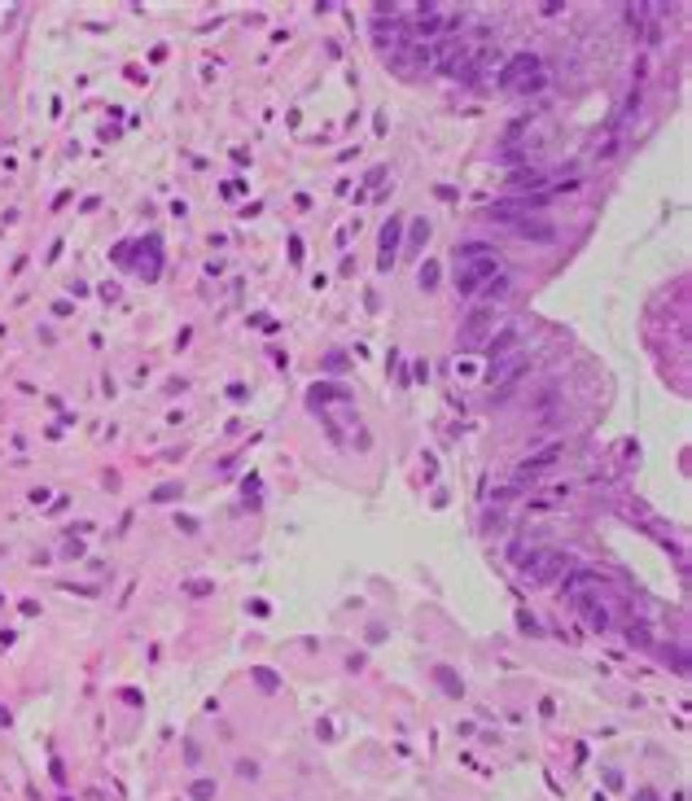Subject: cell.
<instances>
[{"mask_svg": "<svg viewBox=\"0 0 692 801\" xmlns=\"http://www.w3.org/2000/svg\"><path fill=\"white\" fill-rule=\"evenodd\" d=\"M495 324H500V316H495V311L473 316V320L465 324V346H486V338L495 342Z\"/></svg>", "mask_w": 692, "mask_h": 801, "instance_id": "3", "label": "cell"}, {"mask_svg": "<svg viewBox=\"0 0 692 801\" xmlns=\"http://www.w3.org/2000/svg\"><path fill=\"white\" fill-rule=\"evenodd\" d=\"M561 565H566V556H561V552H539V556L526 565V574H530L534 582H548V578L561 574Z\"/></svg>", "mask_w": 692, "mask_h": 801, "instance_id": "4", "label": "cell"}, {"mask_svg": "<svg viewBox=\"0 0 692 801\" xmlns=\"http://www.w3.org/2000/svg\"><path fill=\"white\" fill-rule=\"evenodd\" d=\"M539 62H530V57H522V62H512V70L504 74V84L512 88V92H530V88H539Z\"/></svg>", "mask_w": 692, "mask_h": 801, "instance_id": "2", "label": "cell"}, {"mask_svg": "<svg viewBox=\"0 0 692 801\" xmlns=\"http://www.w3.org/2000/svg\"><path fill=\"white\" fill-rule=\"evenodd\" d=\"M456 285L465 289V294H486V298H495L508 289V272L504 263L495 258V250H486V245H465V250H456Z\"/></svg>", "mask_w": 692, "mask_h": 801, "instance_id": "1", "label": "cell"}]
</instances>
